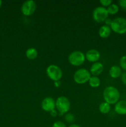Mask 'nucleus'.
Wrapping results in <instances>:
<instances>
[{
	"label": "nucleus",
	"instance_id": "f257e3e1",
	"mask_svg": "<svg viewBox=\"0 0 126 127\" xmlns=\"http://www.w3.org/2000/svg\"><path fill=\"white\" fill-rule=\"evenodd\" d=\"M103 99L106 102L111 104H116L120 98V93L118 89L112 86L106 87L103 91Z\"/></svg>",
	"mask_w": 126,
	"mask_h": 127
},
{
	"label": "nucleus",
	"instance_id": "f03ea898",
	"mask_svg": "<svg viewBox=\"0 0 126 127\" xmlns=\"http://www.w3.org/2000/svg\"><path fill=\"white\" fill-rule=\"evenodd\" d=\"M111 30L119 34L126 33V19L122 17H117L112 21L110 26Z\"/></svg>",
	"mask_w": 126,
	"mask_h": 127
},
{
	"label": "nucleus",
	"instance_id": "7ed1b4c3",
	"mask_svg": "<svg viewBox=\"0 0 126 127\" xmlns=\"http://www.w3.org/2000/svg\"><path fill=\"white\" fill-rule=\"evenodd\" d=\"M70 107V102L69 99L65 96H60L56 100V108L59 115H63L69 111Z\"/></svg>",
	"mask_w": 126,
	"mask_h": 127
},
{
	"label": "nucleus",
	"instance_id": "20e7f679",
	"mask_svg": "<svg viewBox=\"0 0 126 127\" xmlns=\"http://www.w3.org/2000/svg\"><path fill=\"white\" fill-rule=\"evenodd\" d=\"M85 55L81 51L78 50L71 52L68 57L69 63L75 66L82 65L85 62Z\"/></svg>",
	"mask_w": 126,
	"mask_h": 127
},
{
	"label": "nucleus",
	"instance_id": "39448f33",
	"mask_svg": "<svg viewBox=\"0 0 126 127\" xmlns=\"http://www.w3.org/2000/svg\"><path fill=\"white\" fill-rule=\"evenodd\" d=\"M91 73L85 68H80L77 70L74 74V81L79 84H82L89 81Z\"/></svg>",
	"mask_w": 126,
	"mask_h": 127
},
{
	"label": "nucleus",
	"instance_id": "423d86ee",
	"mask_svg": "<svg viewBox=\"0 0 126 127\" xmlns=\"http://www.w3.org/2000/svg\"><path fill=\"white\" fill-rule=\"evenodd\" d=\"M46 74L51 80L60 81L63 76V71L56 64H50L46 68Z\"/></svg>",
	"mask_w": 126,
	"mask_h": 127
},
{
	"label": "nucleus",
	"instance_id": "0eeeda50",
	"mask_svg": "<svg viewBox=\"0 0 126 127\" xmlns=\"http://www.w3.org/2000/svg\"><path fill=\"white\" fill-rule=\"evenodd\" d=\"M108 12L107 9L103 6H98L95 8L93 11V18L96 22L101 23L105 22L108 17Z\"/></svg>",
	"mask_w": 126,
	"mask_h": 127
},
{
	"label": "nucleus",
	"instance_id": "6e6552de",
	"mask_svg": "<svg viewBox=\"0 0 126 127\" xmlns=\"http://www.w3.org/2000/svg\"><path fill=\"white\" fill-rule=\"evenodd\" d=\"M36 9H37L36 2L33 0H27L22 4L21 6V12L24 16H31L34 13Z\"/></svg>",
	"mask_w": 126,
	"mask_h": 127
},
{
	"label": "nucleus",
	"instance_id": "1a4fd4ad",
	"mask_svg": "<svg viewBox=\"0 0 126 127\" xmlns=\"http://www.w3.org/2000/svg\"><path fill=\"white\" fill-rule=\"evenodd\" d=\"M41 106L44 111L50 112L53 109H55L56 101L51 97H46L42 100Z\"/></svg>",
	"mask_w": 126,
	"mask_h": 127
},
{
	"label": "nucleus",
	"instance_id": "9d476101",
	"mask_svg": "<svg viewBox=\"0 0 126 127\" xmlns=\"http://www.w3.org/2000/svg\"><path fill=\"white\" fill-rule=\"evenodd\" d=\"M85 58L90 62H97L100 58V53L96 49H90L86 52Z\"/></svg>",
	"mask_w": 126,
	"mask_h": 127
},
{
	"label": "nucleus",
	"instance_id": "9b49d317",
	"mask_svg": "<svg viewBox=\"0 0 126 127\" xmlns=\"http://www.w3.org/2000/svg\"><path fill=\"white\" fill-rule=\"evenodd\" d=\"M103 64L100 62H95L90 67V73L93 76H98L103 71Z\"/></svg>",
	"mask_w": 126,
	"mask_h": 127
},
{
	"label": "nucleus",
	"instance_id": "f8f14e48",
	"mask_svg": "<svg viewBox=\"0 0 126 127\" xmlns=\"http://www.w3.org/2000/svg\"><path fill=\"white\" fill-rule=\"evenodd\" d=\"M114 110L119 115H126V100H119L115 104Z\"/></svg>",
	"mask_w": 126,
	"mask_h": 127
},
{
	"label": "nucleus",
	"instance_id": "ddd939ff",
	"mask_svg": "<svg viewBox=\"0 0 126 127\" xmlns=\"http://www.w3.org/2000/svg\"><path fill=\"white\" fill-rule=\"evenodd\" d=\"M111 29L109 26L104 25L100 27L98 31V34L101 38H107L111 35Z\"/></svg>",
	"mask_w": 126,
	"mask_h": 127
},
{
	"label": "nucleus",
	"instance_id": "4468645a",
	"mask_svg": "<svg viewBox=\"0 0 126 127\" xmlns=\"http://www.w3.org/2000/svg\"><path fill=\"white\" fill-rule=\"evenodd\" d=\"M109 73L111 78H117L121 76L122 74V69L119 66L114 65L110 68Z\"/></svg>",
	"mask_w": 126,
	"mask_h": 127
},
{
	"label": "nucleus",
	"instance_id": "2eb2a0df",
	"mask_svg": "<svg viewBox=\"0 0 126 127\" xmlns=\"http://www.w3.org/2000/svg\"><path fill=\"white\" fill-rule=\"evenodd\" d=\"M25 55L28 60H34L38 56V51L36 48L31 47L26 50Z\"/></svg>",
	"mask_w": 126,
	"mask_h": 127
},
{
	"label": "nucleus",
	"instance_id": "dca6fc26",
	"mask_svg": "<svg viewBox=\"0 0 126 127\" xmlns=\"http://www.w3.org/2000/svg\"><path fill=\"white\" fill-rule=\"evenodd\" d=\"M111 105L108 103L104 102L100 104L99 106V110L100 112L103 114H108L109 111L111 110Z\"/></svg>",
	"mask_w": 126,
	"mask_h": 127
},
{
	"label": "nucleus",
	"instance_id": "f3484780",
	"mask_svg": "<svg viewBox=\"0 0 126 127\" xmlns=\"http://www.w3.org/2000/svg\"><path fill=\"white\" fill-rule=\"evenodd\" d=\"M88 83L90 86L92 88H98L100 85V78L96 76H93L90 77L88 81Z\"/></svg>",
	"mask_w": 126,
	"mask_h": 127
},
{
	"label": "nucleus",
	"instance_id": "a211bd4d",
	"mask_svg": "<svg viewBox=\"0 0 126 127\" xmlns=\"http://www.w3.org/2000/svg\"><path fill=\"white\" fill-rule=\"evenodd\" d=\"M119 9V7L118 5L114 3H112L107 8V12L110 14H116L118 12Z\"/></svg>",
	"mask_w": 126,
	"mask_h": 127
},
{
	"label": "nucleus",
	"instance_id": "6ab92c4d",
	"mask_svg": "<svg viewBox=\"0 0 126 127\" xmlns=\"http://www.w3.org/2000/svg\"><path fill=\"white\" fill-rule=\"evenodd\" d=\"M120 67L121 69L126 71V55H124L120 58L119 60Z\"/></svg>",
	"mask_w": 126,
	"mask_h": 127
},
{
	"label": "nucleus",
	"instance_id": "aec40b11",
	"mask_svg": "<svg viewBox=\"0 0 126 127\" xmlns=\"http://www.w3.org/2000/svg\"><path fill=\"white\" fill-rule=\"evenodd\" d=\"M100 4L103 6V7H108L109 5L112 4L111 0H100Z\"/></svg>",
	"mask_w": 126,
	"mask_h": 127
},
{
	"label": "nucleus",
	"instance_id": "412c9836",
	"mask_svg": "<svg viewBox=\"0 0 126 127\" xmlns=\"http://www.w3.org/2000/svg\"><path fill=\"white\" fill-rule=\"evenodd\" d=\"M65 119L67 122L70 123L74 120V117L72 114H70V113H68V114H67L66 115H65Z\"/></svg>",
	"mask_w": 126,
	"mask_h": 127
},
{
	"label": "nucleus",
	"instance_id": "4be33fe9",
	"mask_svg": "<svg viewBox=\"0 0 126 127\" xmlns=\"http://www.w3.org/2000/svg\"><path fill=\"white\" fill-rule=\"evenodd\" d=\"M53 127H66V126L62 121H57L53 124Z\"/></svg>",
	"mask_w": 126,
	"mask_h": 127
},
{
	"label": "nucleus",
	"instance_id": "5701e85b",
	"mask_svg": "<svg viewBox=\"0 0 126 127\" xmlns=\"http://www.w3.org/2000/svg\"><path fill=\"white\" fill-rule=\"evenodd\" d=\"M118 3L121 8L126 11V0H120L118 1Z\"/></svg>",
	"mask_w": 126,
	"mask_h": 127
},
{
	"label": "nucleus",
	"instance_id": "b1692460",
	"mask_svg": "<svg viewBox=\"0 0 126 127\" xmlns=\"http://www.w3.org/2000/svg\"><path fill=\"white\" fill-rule=\"evenodd\" d=\"M121 78L122 83H123L125 85H126V71L122 73V74H121Z\"/></svg>",
	"mask_w": 126,
	"mask_h": 127
},
{
	"label": "nucleus",
	"instance_id": "393cba45",
	"mask_svg": "<svg viewBox=\"0 0 126 127\" xmlns=\"http://www.w3.org/2000/svg\"><path fill=\"white\" fill-rule=\"evenodd\" d=\"M50 114L52 117H56L58 114V110H56V109H53V110H51V111L50 112Z\"/></svg>",
	"mask_w": 126,
	"mask_h": 127
},
{
	"label": "nucleus",
	"instance_id": "a878e982",
	"mask_svg": "<svg viewBox=\"0 0 126 127\" xmlns=\"http://www.w3.org/2000/svg\"><path fill=\"white\" fill-rule=\"evenodd\" d=\"M112 20L111 19L108 18V17H107V18L106 19V20H105V24H106V26H111V22H112Z\"/></svg>",
	"mask_w": 126,
	"mask_h": 127
},
{
	"label": "nucleus",
	"instance_id": "bb28decb",
	"mask_svg": "<svg viewBox=\"0 0 126 127\" xmlns=\"http://www.w3.org/2000/svg\"><path fill=\"white\" fill-rule=\"evenodd\" d=\"M61 84V83L60 81H54V86L56 88H59V87H60Z\"/></svg>",
	"mask_w": 126,
	"mask_h": 127
},
{
	"label": "nucleus",
	"instance_id": "cd10ccee",
	"mask_svg": "<svg viewBox=\"0 0 126 127\" xmlns=\"http://www.w3.org/2000/svg\"><path fill=\"white\" fill-rule=\"evenodd\" d=\"M68 127H81L79 125H77V124H72V125H69Z\"/></svg>",
	"mask_w": 126,
	"mask_h": 127
},
{
	"label": "nucleus",
	"instance_id": "c85d7f7f",
	"mask_svg": "<svg viewBox=\"0 0 126 127\" xmlns=\"http://www.w3.org/2000/svg\"><path fill=\"white\" fill-rule=\"evenodd\" d=\"M1 5H2V1L0 0V7H1Z\"/></svg>",
	"mask_w": 126,
	"mask_h": 127
}]
</instances>
